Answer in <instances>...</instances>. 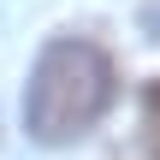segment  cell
Segmentation results:
<instances>
[{
	"mask_svg": "<svg viewBox=\"0 0 160 160\" xmlns=\"http://www.w3.org/2000/svg\"><path fill=\"white\" fill-rule=\"evenodd\" d=\"M113 59L83 42V36H59L42 48L36 71H30V89H24V131L42 142V148H65L77 142L83 131L101 125V113L113 107Z\"/></svg>",
	"mask_w": 160,
	"mask_h": 160,
	"instance_id": "6da1fadb",
	"label": "cell"
},
{
	"mask_svg": "<svg viewBox=\"0 0 160 160\" xmlns=\"http://www.w3.org/2000/svg\"><path fill=\"white\" fill-rule=\"evenodd\" d=\"M148 148H154V160H160V125H148Z\"/></svg>",
	"mask_w": 160,
	"mask_h": 160,
	"instance_id": "7a4b0ae2",
	"label": "cell"
}]
</instances>
